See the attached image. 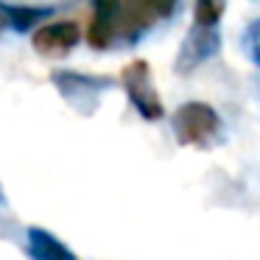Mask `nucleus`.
<instances>
[{"label":"nucleus","instance_id":"obj_1","mask_svg":"<svg viewBox=\"0 0 260 260\" xmlns=\"http://www.w3.org/2000/svg\"><path fill=\"white\" fill-rule=\"evenodd\" d=\"M174 132L182 146H210L221 137V118L210 104L190 101L174 112Z\"/></svg>","mask_w":260,"mask_h":260},{"label":"nucleus","instance_id":"obj_2","mask_svg":"<svg viewBox=\"0 0 260 260\" xmlns=\"http://www.w3.org/2000/svg\"><path fill=\"white\" fill-rule=\"evenodd\" d=\"M120 84H123L129 101L135 104V109L146 120H159L162 118V101H159V95H157V87H154L148 62H143V59L129 62L123 70H120Z\"/></svg>","mask_w":260,"mask_h":260},{"label":"nucleus","instance_id":"obj_3","mask_svg":"<svg viewBox=\"0 0 260 260\" xmlns=\"http://www.w3.org/2000/svg\"><path fill=\"white\" fill-rule=\"evenodd\" d=\"M120 34V0H92L90 45L107 51Z\"/></svg>","mask_w":260,"mask_h":260},{"label":"nucleus","instance_id":"obj_4","mask_svg":"<svg viewBox=\"0 0 260 260\" xmlns=\"http://www.w3.org/2000/svg\"><path fill=\"white\" fill-rule=\"evenodd\" d=\"M31 42H34V51L40 56H48V59L64 56L79 42V25L68 23V20H62V23H48L37 31Z\"/></svg>","mask_w":260,"mask_h":260},{"label":"nucleus","instance_id":"obj_5","mask_svg":"<svg viewBox=\"0 0 260 260\" xmlns=\"http://www.w3.org/2000/svg\"><path fill=\"white\" fill-rule=\"evenodd\" d=\"M218 28H199L193 25L190 34H187L185 45L179 51V62H176V70L185 73V70H193L196 64H202L204 59H210L215 51H218Z\"/></svg>","mask_w":260,"mask_h":260},{"label":"nucleus","instance_id":"obj_6","mask_svg":"<svg viewBox=\"0 0 260 260\" xmlns=\"http://www.w3.org/2000/svg\"><path fill=\"white\" fill-rule=\"evenodd\" d=\"M53 84L62 90V95L68 98L73 107H79L81 98H90V104H95L98 92L107 90L112 81L109 79H92V76H81V73H53Z\"/></svg>","mask_w":260,"mask_h":260},{"label":"nucleus","instance_id":"obj_7","mask_svg":"<svg viewBox=\"0 0 260 260\" xmlns=\"http://www.w3.org/2000/svg\"><path fill=\"white\" fill-rule=\"evenodd\" d=\"M28 249L37 260H76V254L62 241H56L51 232L40 230V226L28 230Z\"/></svg>","mask_w":260,"mask_h":260},{"label":"nucleus","instance_id":"obj_8","mask_svg":"<svg viewBox=\"0 0 260 260\" xmlns=\"http://www.w3.org/2000/svg\"><path fill=\"white\" fill-rule=\"evenodd\" d=\"M6 20L12 23L14 31H28L37 20L51 17V9H34V6H3Z\"/></svg>","mask_w":260,"mask_h":260},{"label":"nucleus","instance_id":"obj_9","mask_svg":"<svg viewBox=\"0 0 260 260\" xmlns=\"http://www.w3.org/2000/svg\"><path fill=\"white\" fill-rule=\"evenodd\" d=\"M221 14H224V0H196L193 25H199V28H218Z\"/></svg>","mask_w":260,"mask_h":260},{"label":"nucleus","instance_id":"obj_10","mask_svg":"<svg viewBox=\"0 0 260 260\" xmlns=\"http://www.w3.org/2000/svg\"><path fill=\"white\" fill-rule=\"evenodd\" d=\"M246 45H249V56L252 62L260 68V20H254L246 31Z\"/></svg>","mask_w":260,"mask_h":260},{"label":"nucleus","instance_id":"obj_11","mask_svg":"<svg viewBox=\"0 0 260 260\" xmlns=\"http://www.w3.org/2000/svg\"><path fill=\"white\" fill-rule=\"evenodd\" d=\"M143 3L148 6V12H151L154 17H168V14L176 9L179 0H143Z\"/></svg>","mask_w":260,"mask_h":260},{"label":"nucleus","instance_id":"obj_12","mask_svg":"<svg viewBox=\"0 0 260 260\" xmlns=\"http://www.w3.org/2000/svg\"><path fill=\"white\" fill-rule=\"evenodd\" d=\"M0 23H3V17H0Z\"/></svg>","mask_w":260,"mask_h":260}]
</instances>
